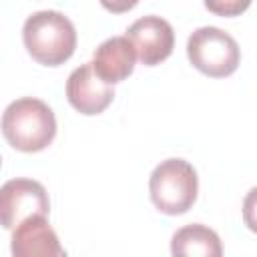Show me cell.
<instances>
[{
	"mask_svg": "<svg viewBox=\"0 0 257 257\" xmlns=\"http://www.w3.org/2000/svg\"><path fill=\"white\" fill-rule=\"evenodd\" d=\"M2 135L12 149L20 153H38L54 141L56 116L40 98H16L2 114Z\"/></svg>",
	"mask_w": 257,
	"mask_h": 257,
	"instance_id": "cell-1",
	"label": "cell"
},
{
	"mask_svg": "<svg viewBox=\"0 0 257 257\" xmlns=\"http://www.w3.org/2000/svg\"><path fill=\"white\" fill-rule=\"evenodd\" d=\"M22 40L38 64L60 66L76 50V28L58 10H38L24 20Z\"/></svg>",
	"mask_w": 257,
	"mask_h": 257,
	"instance_id": "cell-2",
	"label": "cell"
},
{
	"mask_svg": "<svg viewBox=\"0 0 257 257\" xmlns=\"http://www.w3.org/2000/svg\"><path fill=\"white\" fill-rule=\"evenodd\" d=\"M153 205L165 215L187 213L199 193V177L195 167L185 159H167L159 163L149 179Z\"/></svg>",
	"mask_w": 257,
	"mask_h": 257,
	"instance_id": "cell-3",
	"label": "cell"
},
{
	"mask_svg": "<svg viewBox=\"0 0 257 257\" xmlns=\"http://www.w3.org/2000/svg\"><path fill=\"white\" fill-rule=\"evenodd\" d=\"M187 58L205 76L225 78L239 68L241 48L229 32L217 26H201L187 40Z\"/></svg>",
	"mask_w": 257,
	"mask_h": 257,
	"instance_id": "cell-4",
	"label": "cell"
},
{
	"mask_svg": "<svg viewBox=\"0 0 257 257\" xmlns=\"http://www.w3.org/2000/svg\"><path fill=\"white\" fill-rule=\"evenodd\" d=\"M50 199L34 179H10L0 189V217L2 227L12 231L18 223L32 215H48Z\"/></svg>",
	"mask_w": 257,
	"mask_h": 257,
	"instance_id": "cell-5",
	"label": "cell"
},
{
	"mask_svg": "<svg viewBox=\"0 0 257 257\" xmlns=\"http://www.w3.org/2000/svg\"><path fill=\"white\" fill-rule=\"evenodd\" d=\"M126 38L133 42L137 50V58L145 66L161 64L173 54V48H175L173 26L165 18L155 14L135 20L126 30Z\"/></svg>",
	"mask_w": 257,
	"mask_h": 257,
	"instance_id": "cell-6",
	"label": "cell"
},
{
	"mask_svg": "<svg viewBox=\"0 0 257 257\" xmlns=\"http://www.w3.org/2000/svg\"><path fill=\"white\" fill-rule=\"evenodd\" d=\"M66 98L80 114L94 116L108 108L114 98V90L112 84L98 76L92 62H86L70 72L66 80Z\"/></svg>",
	"mask_w": 257,
	"mask_h": 257,
	"instance_id": "cell-7",
	"label": "cell"
},
{
	"mask_svg": "<svg viewBox=\"0 0 257 257\" xmlns=\"http://www.w3.org/2000/svg\"><path fill=\"white\" fill-rule=\"evenodd\" d=\"M48 215H32L12 229V255L14 257H62L64 247L56 231L50 227Z\"/></svg>",
	"mask_w": 257,
	"mask_h": 257,
	"instance_id": "cell-8",
	"label": "cell"
},
{
	"mask_svg": "<svg viewBox=\"0 0 257 257\" xmlns=\"http://www.w3.org/2000/svg\"><path fill=\"white\" fill-rule=\"evenodd\" d=\"M137 50L126 36L106 38L92 54V66L102 80L108 84H118L128 78L135 70Z\"/></svg>",
	"mask_w": 257,
	"mask_h": 257,
	"instance_id": "cell-9",
	"label": "cell"
},
{
	"mask_svg": "<svg viewBox=\"0 0 257 257\" xmlns=\"http://www.w3.org/2000/svg\"><path fill=\"white\" fill-rule=\"evenodd\" d=\"M171 253L181 257H219L223 255V245L213 229L201 223H191L175 231L171 239Z\"/></svg>",
	"mask_w": 257,
	"mask_h": 257,
	"instance_id": "cell-10",
	"label": "cell"
},
{
	"mask_svg": "<svg viewBox=\"0 0 257 257\" xmlns=\"http://www.w3.org/2000/svg\"><path fill=\"white\" fill-rule=\"evenodd\" d=\"M203 4L215 16L233 18V16H241L251 6V0H203Z\"/></svg>",
	"mask_w": 257,
	"mask_h": 257,
	"instance_id": "cell-11",
	"label": "cell"
},
{
	"mask_svg": "<svg viewBox=\"0 0 257 257\" xmlns=\"http://www.w3.org/2000/svg\"><path fill=\"white\" fill-rule=\"evenodd\" d=\"M243 223L249 231L257 233V187L249 189L243 199Z\"/></svg>",
	"mask_w": 257,
	"mask_h": 257,
	"instance_id": "cell-12",
	"label": "cell"
},
{
	"mask_svg": "<svg viewBox=\"0 0 257 257\" xmlns=\"http://www.w3.org/2000/svg\"><path fill=\"white\" fill-rule=\"evenodd\" d=\"M98 2L102 4L104 10H108V12H112V14L128 12V10H133V8L139 4V0H98Z\"/></svg>",
	"mask_w": 257,
	"mask_h": 257,
	"instance_id": "cell-13",
	"label": "cell"
}]
</instances>
